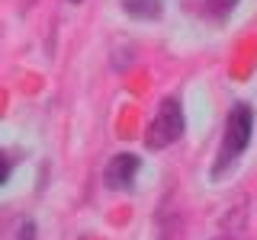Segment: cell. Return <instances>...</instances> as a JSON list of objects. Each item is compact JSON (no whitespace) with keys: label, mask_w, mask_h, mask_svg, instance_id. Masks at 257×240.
<instances>
[{"label":"cell","mask_w":257,"mask_h":240,"mask_svg":"<svg viewBox=\"0 0 257 240\" xmlns=\"http://www.w3.org/2000/svg\"><path fill=\"white\" fill-rule=\"evenodd\" d=\"M139 166H142V160L135 157V154H116L106 164L103 180H106L109 189H128V186H132V180H135V173H139Z\"/></svg>","instance_id":"3957f363"},{"label":"cell","mask_w":257,"mask_h":240,"mask_svg":"<svg viewBox=\"0 0 257 240\" xmlns=\"http://www.w3.org/2000/svg\"><path fill=\"white\" fill-rule=\"evenodd\" d=\"M7 176H10V166H7V164H4V160H0V182H4V180H7Z\"/></svg>","instance_id":"8992f818"},{"label":"cell","mask_w":257,"mask_h":240,"mask_svg":"<svg viewBox=\"0 0 257 240\" xmlns=\"http://www.w3.org/2000/svg\"><path fill=\"white\" fill-rule=\"evenodd\" d=\"M74 4H77V0H74Z\"/></svg>","instance_id":"ba28073f"},{"label":"cell","mask_w":257,"mask_h":240,"mask_svg":"<svg viewBox=\"0 0 257 240\" xmlns=\"http://www.w3.org/2000/svg\"><path fill=\"white\" fill-rule=\"evenodd\" d=\"M183 134V109L177 100H164L151 122V132H148V148H167L174 144L177 138Z\"/></svg>","instance_id":"7a4b0ae2"},{"label":"cell","mask_w":257,"mask_h":240,"mask_svg":"<svg viewBox=\"0 0 257 240\" xmlns=\"http://www.w3.org/2000/svg\"><path fill=\"white\" fill-rule=\"evenodd\" d=\"M122 10L135 20H158L161 16V0H122Z\"/></svg>","instance_id":"277c9868"},{"label":"cell","mask_w":257,"mask_h":240,"mask_svg":"<svg viewBox=\"0 0 257 240\" xmlns=\"http://www.w3.org/2000/svg\"><path fill=\"white\" fill-rule=\"evenodd\" d=\"M20 240H36V224L23 221V228H20Z\"/></svg>","instance_id":"5b68a950"},{"label":"cell","mask_w":257,"mask_h":240,"mask_svg":"<svg viewBox=\"0 0 257 240\" xmlns=\"http://www.w3.org/2000/svg\"><path fill=\"white\" fill-rule=\"evenodd\" d=\"M251 132H254V109L247 102H235L228 112V122H225V138L219 148V160L212 164V176H222L244 154L247 144H251Z\"/></svg>","instance_id":"6da1fadb"},{"label":"cell","mask_w":257,"mask_h":240,"mask_svg":"<svg viewBox=\"0 0 257 240\" xmlns=\"http://www.w3.org/2000/svg\"><path fill=\"white\" fill-rule=\"evenodd\" d=\"M219 240H228V237H219Z\"/></svg>","instance_id":"52a82bcc"}]
</instances>
